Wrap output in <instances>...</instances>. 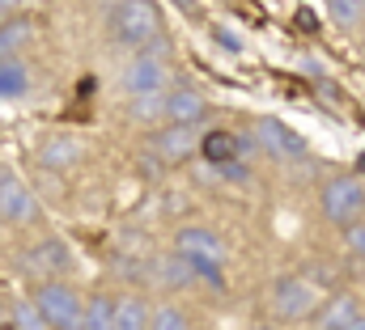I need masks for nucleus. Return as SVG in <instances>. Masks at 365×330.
<instances>
[{
  "label": "nucleus",
  "instance_id": "nucleus-29",
  "mask_svg": "<svg viewBox=\"0 0 365 330\" xmlns=\"http://www.w3.org/2000/svg\"><path fill=\"white\" fill-rule=\"evenodd\" d=\"M357 161H361V165H357V169H361V174H365V153H361V157H357Z\"/></svg>",
  "mask_w": 365,
  "mask_h": 330
},
{
  "label": "nucleus",
  "instance_id": "nucleus-5",
  "mask_svg": "<svg viewBox=\"0 0 365 330\" xmlns=\"http://www.w3.org/2000/svg\"><path fill=\"white\" fill-rule=\"evenodd\" d=\"M200 144H204V136H200V127H191V123H170V127L153 132V140H149V149L158 153L162 165H182Z\"/></svg>",
  "mask_w": 365,
  "mask_h": 330
},
{
  "label": "nucleus",
  "instance_id": "nucleus-23",
  "mask_svg": "<svg viewBox=\"0 0 365 330\" xmlns=\"http://www.w3.org/2000/svg\"><path fill=\"white\" fill-rule=\"evenodd\" d=\"M344 242H349V250L365 262V220L361 225H353V229H344Z\"/></svg>",
  "mask_w": 365,
  "mask_h": 330
},
{
  "label": "nucleus",
  "instance_id": "nucleus-7",
  "mask_svg": "<svg viewBox=\"0 0 365 330\" xmlns=\"http://www.w3.org/2000/svg\"><path fill=\"white\" fill-rule=\"evenodd\" d=\"M68 267H73V254H68V246L60 238H43V242H34V246L26 250V271H34L43 284L60 280Z\"/></svg>",
  "mask_w": 365,
  "mask_h": 330
},
{
  "label": "nucleus",
  "instance_id": "nucleus-16",
  "mask_svg": "<svg viewBox=\"0 0 365 330\" xmlns=\"http://www.w3.org/2000/svg\"><path fill=\"white\" fill-rule=\"evenodd\" d=\"M153 314L140 297H119L115 301V330H149Z\"/></svg>",
  "mask_w": 365,
  "mask_h": 330
},
{
  "label": "nucleus",
  "instance_id": "nucleus-25",
  "mask_svg": "<svg viewBox=\"0 0 365 330\" xmlns=\"http://www.w3.org/2000/svg\"><path fill=\"white\" fill-rule=\"evenodd\" d=\"M212 38H217L221 47H230V51H238V47H242V43H238V38H234V34H230L225 26H217V30H212Z\"/></svg>",
  "mask_w": 365,
  "mask_h": 330
},
{
  "label": "nucleus",
  "instance_id": "nucleus-3",
  "mask_svg": "<svg viewBox=\"0 0 365 330\" xmlns=\"http://www.w3.org/2000/svg\"><path fill=\"white\" fill-rule=\"evenodd\" d=\"M34 301L43 309V318L51 322V330H81L86 322V301L77 297V288H68L64 280H47L34 288Z\"/></svg>",
  "mask_w": 365,
  "mask_h": 330
},
{
  "label": "nucleus",
  "instance_id": "nucleus-9",
  "mask_svg": "<svg viewBox=\"0 0 365 330\" xmlns=\"http://www.w3.org/2000/svg\"><path fill=\"white\" fill-rule=\"evenodd\" d=\"M175 250L187 254V258H204V262H225V242L212 233V229H204V225H187L175 233Z\"/></svg>",
  "mask_w": 365,
  "mask_h": 330
},
{
  "label": "nucleus",
  "instance_id": "nucleus-24",
  "mask_svg": "<svg viewBox=\"0 0 365 330\" xmlns=\"http://www.w3.org/2000/svg\"><path fill=\"white\" fill-rule=\"evenodd\" d=\"M297 26H302L306 34H314V30H319V17H314L310 9H297Z\"/></svg>",
  "mask_w": 365,
  "mask_h": 330
},
{
  "label": "nucleus",
  "instance_id": "nucleus-14",
  "mask_svg": "<svg viewBox=\"0 0 365 330\" xmlns=\"http://www.w3.org/2000/svg\"><path fill=\"white\" fill-rule=\"evenodd\" d=\"M200 153H204V161L217 165V169H230V165L242 157V153H238V136H234V132H208V136H204V144H200Z\"/></svg>",
  "mask_w": 365,
  "mask_h": 330
},
{
  "label": "nucleus",
  "instance_id": "nucleus-22",
  "mask_svg": "<svg viewBox=\"0 0 365 330\" xmlns=\"http://www.w3.org/2000/svg\"><path fill=\"white\" fill-rule=\"evenodd\" d=\"M21 43H26V21L4 17V26H0V51H4V55H17Z\"/></svg>",
  "mask_w": 365,
  "mask_h": 330
},
{
  "label": "nucleus",
  "instance_id": "nucleus-11",
  "mask_svg": "<svg viewBox=\"0 0 365 330\" xmlns=\"http://www.w3.org/2000/svg\"><path fill=\"white\" fill-rule=\"evenodd\" d=\"M357 318H361V309H357V297H349V292H336V297H327V301L319 305V314H314V330H349Z\"/></svg>",
  "mask_w": 365,
  "mask_h": 330
},
{
  "label": "nucleus",
  "instance_id": "nucleus-26",
  "mask_svg": "<svg viewBox=\"0 0 365 330\" xmlns=\"http://www.w3.org/2000/svg\"><path fill=\"white\" fill-rule=\"evenodd\" d=\"M13 9H21V0H0V13L4 17H13Z\"/></svg>",
  "mask_w": 365,
  "mask_h": 330
},
{
  "label": "nucleus",
  "instance_id": "nucleus-4",
  "mask_svg": "<svg viewBox=\"0 0 365 330\" xmlns=\"http://www.w3.org/2000/svg\"><path fill=\"white\" fill-rule=\"evenodd\" d=\"M319 301L323 297L306 275H280L272 284V297H268V305L280 322H302V318L319 314Z\"/></svg>",
  "mask_w": 365,
  "mask_h": 330
},
{
  "label": "nucleus",
  "instance_id": "nucleus-20",
  "mask_svg": "<svg viewBox=\"0 0 365 330\" xmlns=\"http://www.w3.org/2000/svg\"><path fill=\"white\" fill-rule=\"evenodd\" d=\"M132 119H136V123H162V119H166V93L132 97Z\"/></svg>",
  "mask_w": 365,
  "mask_h": 330
},
{
  "label": "nucleus",
  "instance_id": "nucleus-13",
  "mask_svg": "<svg viewBox=\"0 0 365 330\" xmlns=\"http://www.w3.org/2000/svg\"><path fill=\"white\" fill-rule=\"evenodd\" d=\"M38 161L47 165V169H73V165L86 161V144L73 140V136H51V140L43 144Z\"/></svg>",
  "mask_w": 365,
  "mask_h": 330
},
{
  "label": "nucleus",
  "instance_id": "nucleus-28",
  "mask_svg": "<svg viewBox=\"0 0 365 330\" xmlns=\"http://www.w3.org/2000/svg\"><path fill=\"white\" fill-rule=\"evenodd\" d=\"M349 330H365V314H361V318H357V322H353Z\"/></svg>",
  "mask_w": 365,
  "mask_h": 330
},
{
  "label": "nucleus",
  "instance_id": "nucleus-15",
  "mask_svg": "<svg viewBox=\"0 0 365 330\" xmlns=\"http://www.w3.org/2000/svg\"><path fill=\"white\" fill-rule=\"evenodd\" d=\"M26 89H30L26 64H21L17 55H4V60H0V97H4V102H17V97H26Z\"/></svg>",
  "mask_w": 365,
  "mask_h": 330
},
{
  "label": "nucleus",
  "instance_id": "nucleus-2",
  "mask_svg": "<svg viewBox=\"0 0 365 330\" xmlns=\"http://www.w3.org/2000/svg\"><path fill=\"white\" fill-rule=\"evenodd\" d=\"M319 203H323V216H327L331 225H340V229L361 225V216H365L361 178H357V174H336V178H327L323 191H319Z\"/></svg>",
  "mask_w": 365,
  "mask_h": 330
},
{
  "label": "nucleus",
  "instance_id": "nucleus-27",
  "mask_svg": "<svg viewBox=\"0 0 365 330\" xmlns=\"http://www.w3.org/2000/svg\"><path fill=\"white\" fill-rule=\"evenodd\" d=\"M182 13H200V0H175Z\"/></svg>",
  "mask_w": 365,
  "mask_h": 330
},
{
  "label": "nucleus",
  "instance_id": "nucleus-21",
  "mask_svg": "<svg viewBox=\"0 0 365 330\" xmlns=\"http://www.w3.org/2000/svg\"><path fill=\"white\" fill-rule=\"evenodd\" d=\"M149 330H191V318L182 314L179 305H162V309H153Z\"/></svg>",
  "mask_w": 365,
  "mask_h": 330
},
{
  "label": "nucleus",
  "instance_id": "nucleus-10",
  "mask_svg": "<svg viewBox=\"0 0 365 330\" xmlns=\"http://www.w3.org/2000/svg\"><path fill=\"white\" fill-rule=\"evenodd\" d=\"M128 93L132 97H145V93H166V85H170V73H166V64L162 60H153V55H140V60H132V68H128Z\"/></svg>",
  "mask_w": 365,
  "mask_h": 330
},
{
  "label": "nucleus",
  "instance_id": "nucleus-8",
  "mask_svg": "<svg viewBox=\"0 0 365 330\" xmlns=\"http://www.w3.org/2000/svg\"><path fill=\"white\" fill-rule=\"evenodd\" d=\"M0 216H4V225H26V220H34L30 186H26L13 169L0 174Z\"/></svg>",
  "mask_w": 365,
  "mask_h": 330
},
{
  "label": "nucleus",
  "instance_id": "nucleus-19",
  "mask_svg": "<svg viewBox=\"0 0 365 330\" xmlns=\"http://www.w3.org/2000/svg\"><path fill=\"white\" fill-rule=\"evenodd\" d=\"M81 330H115V301L110 297H93L90 305H86Z\"/></svg>",
  "mask_w": 365,
  "mask_h": 330
},
{
  "label": "nucleus",
  "instance_id": "nucleus-1",
  "mask_svg": "<svg viewBox=\"0 0 365 330\" xmlns=\"http://www.w3.org/2000/svg\"><path fill=\"white\" fill-rule=\"evenodd\" d=\"M106 26H110V38L123 47H149L162 34V17L153 0H115Z\"/></svg>",
  "mask_w": 365,
  "mask_h": 330
},
{
  "label": "nucleus",
  "instance_id": "nucleus-17",
  "mask_svg": "<svg viewBox=\"0 0 365 330\" xmlns=\"http://www.w3.org/2000/svg\"><path fill=\"white\" fill-rule=\"evenodd\" d=\"M9 326H13V330H51V322L43 318L38 301H26V297H17V301L9 305Z\"/></svg>",
  "mask_w": 365,
  "mask_h": 330
},
{
  "label": "nucleus",
  "instance_id": "nucleus-18",
  "mask_svg": "<svg viewBox=\"0 0 365 330\" xmlns=\"http://www.w3.org/2000/svg\"><path fill=\"white\" fill-rule=\"evenodd\" d=\"M327 17L340 30H357L365 21V0H327Z\"/></svg>",
  "mask_w": 365,
  "mask_h": 330
},
{
  "label": "nucleus",
  "instance_id": "nucleus-30",
  "mask_svg": "<svg viewBox=\"0 0 365 330\" xmlns=\"http://www.w3.org/2000/svg\"><path fill=\"white\" fill-rule=\"evenodd\" d=\"M255 330H268V326H255Z\"/></svg>",
  "mask_w": 365,
  "mask_h": 330
},
{
  "label": "nucleus",
  "instance_id": "nucleus-12",
  "mask_svg": "<svg viewBox=\"0 0 365 330\" xmlns=\"http://www.w3.org/2000/svg\"><path fill=\"white\" fill-rule=\"evenodd\" d=\"M208 119V102L195 89H170L166 93V123H191L200 127Z\"/></svg>",
  "mask_w": 365,
  "mask_h": 330
},
{
  "label": "nucleus",
  "instance_id": "nucleus-6",
  "mask_svg": "<svg viewBox=\"0 0 365 330\" xmlns=\"http://www.w3.org/2000/svg\"><path fill=\"white\" fill-rule=\"evenodd\" d=\"M255 144L268 153V157H280V161H289V157H302L306 153V140L293 132V127H284L280 119H255Z\"/></svg>",
  "mask_w": 365,
  "mask_h": 330
}]
</instances>
